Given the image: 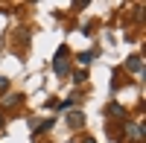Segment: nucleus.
<instances>
[{
	"mask_svg": "<svg viewBox=\"0 0 146 143\" xmlns=\"http://www.w3.org/2000/svg\"><path fill=\"white\" fill-rule=\"evenodd\" d=\"M53 70L58 76H67V47H58V56L53 62Z\"/></svg>",
	"mask_w": 146,
	"mask_h": 143,
	"instance_id": "f257e3e1",
	"label": "nucleus"
},
{
	"mask_svg": "<svg viewBox=\"0 0 146 143\" xmlns=\"http://www.w3.org/2000/svg\"><path fill=\"white\" fill-rule=\"evenodd\" d=\"M129 128V140H143V123H135V126H126Z\"/></svg>",
	"mask_w": 146,
	"mask_h": 143,
	"instance_id": "f03ea898",
	"label": "nucleus"
},
{
	"mask_svg": "<svg viewBox=\"0 0 146 143\" xmlns=\"http://www.w3.org/2000/svg\"><path fill=\"white\" fill-rule=\"evenodd\" d=\"M126 67L131 70V73H140V70H143V58L140 56H131L129 62H126Z\"/></svg>",
	"mask_w": 146,
	"mask_h": 143,
	"instance_id": "7ed1b4c3",
	"label": "nucleus"
},
{
	"mask_svg": "<svg viewBox=\"0 0 146 143\" xmlns=\"http://www.w3.org/2000/svg\"><path fill=\"white\" fill-rule=\"evenodd\" d=\"M108 114H111V117H126V108L120 102H111V105H108Z\"/></svg>",
	"mask_w": 146,
	"mask_h": 143,
	"instance_id": "20e7f679",
	"label": "nucleus"
},
{
	"mask_svg": "<svg viewBox=\"0 0 146 143\" xmlns=\"http://www.w3.org/2000/svg\"><path fill=\"white\" fill-rule=\"evenodd\" d=\"M67 120H70V126H82V123H85V117H82V114H76V111H73V114L67 117Z\"/></svg>",
	"mask_w": 146,
	"mask_h": 143,
	"instance_id": "39448f33",
	"label": "nucleus"
},
{
	"mask_svg": "<svg viewBox=\"0 0 146 143\" xmlns=\"http://www.w3.org/2000/svg\"><path fill=\"white\" fill-rule=\"evenodd\" d=\"M47 128H53V120H47V123H41L38 128H35V134H41V132H47Z\"/></svg>",
	"mask_w": 146,
	"mask_h": 143,
	"instance_id": "423d86ee",
	"label": "nucleus"
},
{
	"mask_svg": "<svg viewBox=\"0 0 146 143\" xmlns=\"http://www.w3.org/2000/svg\"><path fill=\"white\" fill-rule=\"evenodd\" d=\"M91 58H94V53H82V56H79V62H82V64H91Z\"/></svg>",
	"mask_w": 146,
	"mask_h": 143,
	"instance_id": "0eeeda50",
	"label": "nucleus"
},
{
	"mask_svg": "<svg viewBox=\"0 0 146 143\" xmlns=\"http://www.w3.org/2000/svg\"><path fill=\"white\" fill-rule=\"evenodd\" d=\"M79 143H96V140H94V137H82Z\"/></svg>",
	"mask_w": 146,
	"mask_h": 143,
	"instance_id": "6e6552de",
	"label": "nucleus"
},
{
	"mask_svg": "<svg viewBox=\"0 0 146 143\" xmlns=\"http://www.w3.org/2000/svg\"><path fill=\"white\" fill-rule=\"evenodd\" d=\"M0 128H3V114H0Z\"/></svg>",
	"mask_w": 146,
	"mask_h": 143,
	"instance_id": "1a4fd4ad",
	"label": "nucleus"
}]
</instances>
